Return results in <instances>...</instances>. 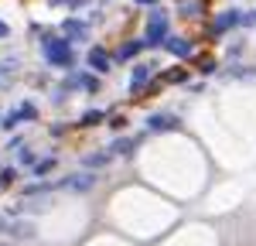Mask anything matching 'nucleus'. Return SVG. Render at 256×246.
<instances>
[{
	"mask_svg": "<svg viewBox=\"0 0 256 246\" xmlns=\"http://www.w3.org/2000/svg\"><path fill=\"white\" fill-rule=\"evenodd\" d=\"M44 58L55 62V65H72V48H68V41L48 38L44 41Z\"/></svg>",
	"mask_w": 256,
	"mask_h": 246,
	"instance_id": "1",
	"label": "nucleus"
},
{
	"mask_svg": "<svg viewBox=\"0 0 256 246\" xmlns=\"http://www.w3.org/2000/svg\"><path fill=\"white\" fill-rule=\"evenodd\" d=\"M168 38V18L164 14H150V24H147V44H164Z\"/></svg>",
	"mask_w": 256,
	"mask_h": 246,
	"instance_id": "2",
	"label": "nucleus"
},
{
	"mask_svg": "<svg viewBox=\"0 0 256 246\" xmlns=\"http://www.w3.org/2000/svg\"><path fill=\"white\" fill-rule=\"evenodd\" d=\"M62 188H68V192H89L92 184H96V178L92 174H68V178H62Z\"/></svg>",
	"mask_w": 256,
	"mask_h": 246,
	"instance_id": "3",
	"label": "nucleus"
},
{
	"mask_svg": "<svg viewBox=\"0 0 256 246\" xmlns=\"http://www.w3.org/2000/svg\"><path fill=\"white\" fill-rule=\"evenodd\" d=\"M150 130H178V120L174 116H164V113H154L150 120H147Z\"/></svg>",
	"mask_w": 256,
	"mask_h": 246,
	"instance_id": "4",
	"label": "nucleus"
},
{
	"mask_svg": "<svg viewBox=\"0 0 256 246\" xmlns=\"http://www.w3.org/2000/svg\"><path fill=\"white\" fill-rule=\"evenodd\" d=\"M89 65H92L96 72H110V55H106L102 48H92V52H89Z\"/></svg>",
	"mask_w": 256,
	"mask_h": 246,
	"instance_id": "5",
	"label": "nucleus"
},
{
	"mask_svg": "<svg viewBox=\"0 0 256 246\" xmlns=\"http://www.w3.org/2000/svg\"><path fill=\"white\" fill-rule=\"evenodd\" d=\"M164 48H168V52H174V55H181V58H184V55H192V44H188L184 38H168V41H164Z\"/></svg>",
	"mask_w": 256,
	"mask_h": 246,
	"instance_id": "6",
	"label": "nucleus"
},
{
	"mask_svg": "<svg viewBox=\"0 0 256 246\" xmlns=\"http://www.w3.org/2000/svg\"><path fill=\"white\" fill-rule=\"evenodd\" d=\"M147 79H150V65H137V68L130 72V89H140Z\"/></svg>",
	"mask_w": 256,
	"mask_h": 246,
	"instance_id": "7",
	"label": "nucleus"
},
{
	"mask_svg": "<svg viewBox=\"0 0 256 246\" xmlns=\"http://www.w3.org/2000/svg\"><path fill=\"white\" fill-rule=\"evenodd\" d=\"M110 158H113L110 150H96V154H86L82 164H86V168H102V164H110Z\"/></svg>",
	"mask_w": 256,
	"mask_h": 246,
	"instance_id": "8",
	"label": "nucleus"
},
{
	"mask_svg": "<svg viewBox=\"0 0 256 246\" xmlns=\"http://www.w3.org/2000/svg\"><path fill=\"white\" fill-rule=\"evenodd\" d=\"M62 31H65L68 38H86V24H82V20H76V18L65 20V24H62Z\"/></svg>",
	"mask_w": 256,
	"mask_h": 246,
	"instance_id": "9",
	"label": "nucleus"
},
{
	"mask_svg": "<svg viewBox=\"0 0 256 246\" xmlns=\"http://www.w3.org/2000/svg\"><path fill=\"white\" fill-rule=\"evenodd\" d=\"M232 24H239V14H236V10H229V14H222V18L216 20V31H229Z\"/></svg>",
	"mask_w": 256,
	"mask_h": 246,
	"instance_id": "10",
	"label": "nucleus"
},
{
	"mask_svg": "<svg viewBox=\"0 0 256 246\" xmlns=\"http://www.w3.org/2000/svg\"><path fill=\"white\" fill-rule=\"evenodd\" d=\"M130 150H134V140H126V137L110 144V154H130Z\"/></svg>",
	"mask_w": 256,
	"mask_h": 246,
	"instance_id": "11",
	"label": "nucleus"
},
{
	"mask_svg": "<svg viewBox=\"0 0 256 246\" xmlns=\"http://www.w3.org/2000/svg\"><path fill=\"white\" fill-rule=\"evenodd\" d=\"M144 44H147V41H130V44H123V48H120V58H134Z\"/></svg>",
	"mask_w": 256,
	"mask_h": 246,
	"instance_id": "12",
	"label": "nucleus"
},
{
	"mask_svg": "<svg viewBox=\"0 0 256 246\" xmlns=\"http://www.w3.org/2000/svg\"><path fill=\"white\" fill-rule=\"evenodd\" d=\"M14 236H18V240H31V236H34V226L31 222H18L14 226Z\"/></svg>",
	"mask_w": 256,
	"mask_h": 246,
	"instance_id": "13",
	"label": "nucleus"
},
{
	"mask_svg": "<svg viewBox=\"0 0 256 246\" xmlns=\"http://www.w3.org/2000/svg\"><path fill=\"white\" fill-rule=\"evenodd\" d=\"M96 123H102V113H99V110H89V113H82V126H96Z\"/></svg>",
	"mask_w": 256,
	"mask_h": 246,
	"instance_id": "14",
	"label": "nucleus"
},
{
	"mask_svg": "<svg viewBox=\"0 0 256 246\" xmlns=\"http://www.w3.org/2000/svg\"><path fill=\"white\" fill-rule=\"evenodd\" d=\"M198 10H202V4H198V0H188V4H181V14H184V18H192V14H198Z\"/></svg>",
	"mask_w": 256,
	"mask_h": 246,
	"instance_id": "15",
	"label": "nucleus"
},
{
	"mask_svg": "<svg viewBox=\"0 0 256 246\" xmlns=\"http://www.w3.org/2000/svg\"><path fill=\"white\" fill-rule=\"evenodd\" d=\"M18 113H20V120H34V116H38V110H34L31 102H24V106H20Z\"/></svg>",
	"mask_w": 256,
	"mask_h": 246,
	"instance_id": "16",
	"label": "nucleus"
},
{
	"mask_svg": "<svg viewBox=\"0 0 256 246\" xmlns=\"http://www.w3.org/2000/svg\"><path fill=\"white\" fill-rule=\"evenodd\" d=\"M52 168H55V158H48V161H38V164H34V174H48Z\"/></svg>",
	"mask_w": 256,
	"mask_h": 246,
	"instance_id": "17",
	"label": "nucleus"
},
{
	"mask_svg": "<svg viewBox=\"0 0 256 246\" xmlns=\"http://www.w3.org/2000/svg\"><path fill=\"white\" fill-rule=\"evenodd\" d=\"M14 178H18V171H14V168H4V171H0V184H10Z\"/></svg>",
	"mask_w": 256,
	"mask_h": 246,
	"instance_id": "18",
	"label": "nucleus"
},
{
	"mask_svg": "<svg viewBox=\"0 0 256 246\" xmlns=\"http://www.w3.org/2000/svg\"><path fill=\"white\" fill-rule=\"evenodd\" d=\"M239 24H246V28H253V24H256V10H246V14H239Z\"/></svg>",
	"mask_w": 256,
	"mask_h": 246,
	"instance_id": "19",
	"label": "nucleus"
},
{
	"mask_svg": "<svg viewBox=\"0 0 256 246\" xmlns=\"http://www.w3.org/2000/svg\"><path fill=\"white\" fill-rule=\"evenodd\" d=\"M79 86H86V89L92 92V89H96V79H92V76H79Z\"/></svg>",
	"mask_w": 256,
	"mask_h": 246,
	"instance_id": "20",
	"label": "nucleus"
},
{
	"mask_svg": "<svg viewBox=\"0 0 256 246\" xmlns=\"http://www.w3.org/2000/svg\"><path fill=\"white\" fill-rule=\"evenodd\" d=\"M20 164H34V154L31 150H20Z\"/></svg>",
	"mask_w": 256,
	"mask_h": 246,
	"instance_id": "21",
	"label": "nucleus"
},
{
	"mask_svg": "<svg viewBox=\"0 0 256 246\" xmlns=\"http://www.w3.org/2000/svg\"><path fill=\"white\" fill-rule=\"evenodd\" d=\"M7 34H10V28H7V24L0 20V38H7Z\"/></svg>",
	"mask_w": 256,
	"mask_h": 246,
	"instance_id": "22",
	"label": "nucleus"
},
{
	"mask_svg": "<svg viewBox=\"0 0 256 246\" xmlns=\"http://www.w3.org/2000/svg\"><path fill=\"white\" fill-rule=\"evenodd\" d=\"M137 4H144V7H150V4H158V0H137Z\"/></svg>",
	"mask_w": 256,
	"mask_h": 246,
	"instance_id": "23",
	"label": "nucleus"
}]
</instances>
